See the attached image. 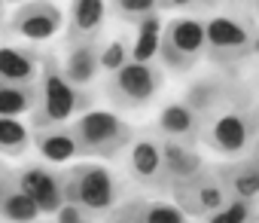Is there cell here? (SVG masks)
Returning <instances> with one entry per match:
<instances>
[{
    "instance_id": "6da1fadb",
    "label": "cell",
    "mask_w": 259,
    "mask_h": 223,
    "mask_svg": "<svg viewBox=\"0 0 259 223\" xmlns=\"http://www.w3.org/2000/svg\"><path fill=\"white\" fill-rule=\"evenodd\" d=\"M85 110H92V95L85 89H76L73 83H67V77L55 64V58H43L40 61V104L31 120L34 129L61 126V123L73 120V114H85Z\"/></svg>"
},
{
    "instance_id": "7a4b0ae2",
    "label": "cell",
    "mask_w": 259,
    "mask_h": 223,
    "mask_svg": "<svg viewBox=\"0 0 259 223\" xmlns=\"http://www.w3.org/2000/svg\"><path fill=\"white\" fill-rule=\"evenodd\" d=\"M70 135L76 141L79 156H98V159H113L132 144L135 132L122 117L110 110H85L70 126Z\"/></svg>"
},
{
    "instance_id": "3957f363",
    "label": "cell",
    "mask_w": 259,
    "mask_h": 223,
    "mask_svg": "<svg viewBox=\"0 0 259 223\" xmlns=\"http://www.w3.org/2000/svg\"><path fill=\"white\" fill-rule=\"evenodd\" d=\"M58 177H61L64 202L79 205L95 217L110 214L113 205L119 202V183H116L113 171L98 162H82V165L64 168V171H58Z\"/></svg>"
},
{
    "instance_id": "277c9868",
    "label": "cell",
    "mask_w": 259,
    "mask_h": 223,
    "mask_svg": "<svg viewBox=\"0 0 259 223\" xmlns=\"http://www.w3.org/2000/svg\"><path fill=\"white\" fill-rule=\"evenodd\" d=\"M162 89V70L153 61H128L116 73H110L107 95L122 110L147 107Z\"/></svg>"
},
{
    "instance_id": "5b68a950",
    "label": "cell",
    "mask_w": 259,
    "mask_h": 223,
    "mask_svg": "<svg viewBox=\"0 0 259 223\" xmlns=\"http://www.w3.org/2000/svg\"><path fill=\"white\" fill-rule=\"evenodd\" d=\"M201 55H204V22H201V19L180 16V19H171V22L162 28L159 58H162L168 67L186 70V67H192Z\"/></svg>"
},
{
    "instance_id": "8992f818",
    "label": "cell",
    "mask_w": 259,
    "mask_h": 223,
    "mask_svg": "<svg viewBox=\"0 0 259 223\" xmlns=\"http://www.w3.org/2000/svg\"><path fill=\"white\" fill-rule=\"evenodd\" d=\"M174 187V205L183 211V214H192V217H210L213 211H220L226 205V187L217 174L210 171H198L186 180H171Z\"/></svg>"
},
{
    "instance_id": "52a82bcc",
    "label": "cell",
    "mask_w": 259,
    "mask_h": 223,
    "mask_svg": "<svg viewBox=\"0 0 259 223\" xmlns=\"http://www.w3.org/2000/svg\"><path fill=\"white\" fill-rule=\"evenodd\" d=\"M61 25H64V16L49 0H25L10 13V22H7L10 34L22 40H34V43L52 40L61 31Z\"/></svg>"
},
{
    "instance_id": "ba28073f",
    "label": "cell",
    "mask_w": 259,
    "mask_h": 223,
    "mask_svg": "<svg viewBox=\"0 0 259 223\" xmlns=\"http://www.w3.org/2000/svg\"><path fill=\"white\" fill-rule=\"evenodd\" d=\"M250 49V31L229 19V16H213L204 22V52L217 61H232Z\"/></svg>"
},
{
    "instance_id": "9c48e42d",
    "label": "cell",
    "mask_w": 259,
    "mask_h": 223,
    "mask_svg": "<svg viewBox=\"0 0 259 223\" xmlns=\"http://www.w3.org/2000/svg\"><path fill=\"white\" fill-rule=\"evenodd\" d=\"M19 187L37 202L40 214H58V208L64 205V190H61V177L58 171H49L43 165H31L19 171Z\"/></svg>"
},
{
    "instance_id": "30bf717a",
    "label": "cell",
    "mask_w": 259,
    "mask_h": 223,
    "mask_svg": "<svg viewBox=\"0 0 259 223\" xmlns=\"http://www.w3.org/2000/svg\"><path fill=\"white\" fill-rule=\"evenodd\" d=\"M128 171L135 180L147 183V187H162L168 180L165 174V162H162V147L153 138H138L128 144Z\"/></svg>"
},
{
    "instance_id": "8fae6325",
    "label": "cell",
    "mask_w": 259,
    "mask_h": 223,
    "mask_svg": "<svg viewBox=\"0 0 259 223\" xmlns=\"http://www.w3.org/2000/svg\"><path fill=\"white\" fill-rule=\"evenodd\" d=\"M67 13V43H89L104 28L107 0H70Z\"/></svg>"
},
{
    "instance_id": "7c38bea8",
    "label": "cell",
    "mask_w": 259,
    "mask_h": 223,
    "mask_svg": "<svg viewBox=\"0 0 259 223\" xmlns=\"http://www.w3.org/2000/svg\"><path fill=\"white\" fill-rule=\"evenodd\" d=\"M98 70H101V46H98V40L67 46L64 64H61V73L67 77V83H73L76 89H85V86L95 83Z\"/></svg>"
},
{
    "instance_id": "4fadbf2b",
    "label": "cell",
    "mask_w": 259,
    "mask_h": 223,
    "mask_svg": "<svg viewBox=\"0 0 259 223\" xmlns=\"http://www.w3.org/2000/svg\"><path fill=\"white\" fill-rule=\"evenodd\" d=\"M40 55L22 46H0V83L31 86L40 77Z\"/></svg>"
},
{
    "instance_id": "5bb4252c",
    "label": "cell",
    "mask_w": 259,
    "mask_h": 223,
    "mask_svg": "<svg viewBox=\"0 0 259 223\" xmlns=\"http://www.w3.org/2000/svg\"><path fill=\"white\" fill-rule=\"evenodd\" d=\"M0 217L7 223H37L40 217L37 202L19 187V177H0Z\"/></svg>"
},
{
    "instance_id": "9a60e30c",
    "label": "cell",
    "mask_w": 259,
    "mask_h": 223,
    "mask_svg": "<svg viewBox=\"0 0 259 223\" xmlns=\"http://www.w3.org/2000/svg\"><path fill=\"white\" fill-rule=\"evenodd\" d=\"M34 144H37V150H40L43 159L58 162V165H64V162H70V159L79 156L70 129H61V126H43V129H37L34 132Z\"/></svg>"
},
{
    "instance_id": "2e32d148",
    "label": "cell",
    "mask_w": 259,
    "mask_h": 223,
    "mask_svg": "<svg viewBox=\"0 0 259 223\" xmlns=\"http://www.w3.org/2000/svg\"><path fill=\"white\" fill-rule=\"evenodd\" d=\"M159 147H162V162H165L168 180H186L201 171V156L189 144H183L177 138H165Z\"/></svg>"
},
{
    "instance_id": "e0dca14e",
    "label": "cell",
    "mask_w": 259,
    "mask_h": 223,
    "mask_svg": "<svg viewBox=\"0 0 259 223\" xmlns=\"http://www.w3.org/2000/svg\"><path fill=\"white\" fill-rule=\"evenodd\" d=\"M210 141L220 153H241L250 141V120L241 117V114H226L213 123L210 129Z\"/></svg>"
},
{
    "instance_id": "ac0fdd59",
    "label": "cell",
    "mask_w": 259,
    "mask_h": 223,
    "mask_svg": "<svg viewBox=\"0 0 259 223\" xmlns=\"http://www.w3.org/2000/svg\"><path fill=\"white\" fill-rule=\"evenodd\" d=\"M40 104V86H19V83H0V117H25L34 114Z\"/></svg>"
},
{
    "instance_id": "d6986e66",
    "label": "cell",
    "mask_w": 259,
    "mask_h": 223,
    "mask_svg": "<svg viewBox=\"0 0 259 223\" xmlns=\"http://www.w3.org/2000/svg\"><path fill=\"white\" fill-rule=\"evenodd\" d=\"M198 129V117H195V110L186 107L183 101H174L168 107H162V114H159V132L165 138H177V141H186L192 138Z\"/></svg>"
},
{
    "instance_id": "ffe728a7",
    "label": "cell",
    "mask_w": 259,
    "mask_h": 223,
    "mask_svg": "<svg viewBox=\"0 0 259 223\" xmlns=\"http://www.w3.org/2000/svg\"><path fill=\"white\" fill-rule=\"evenodd\" d=\"M162 16L153 13L144 22H138V40L132 46V61H153V55H159V40H162Z\"/></svg>"
},
{
    "instance_id": "44dd1931",
    "label": "cell",
    "mask_w": 259,
    "mask_h": 223,
    "mask_svg": "<svg viewBox=\"0 0 259 223\" xmlns=\"http://www.w3.org/2000/svg\"><path fill=\"white\" fill-rule=\"evenodd\" d=\"M34 141V132L19 117H0V153L4 156H22Z\"/></svg>"
},
{
    "instance_id": "7402d4cb",
    "label": "cell",
    "mask_w": 259,
    "mask_h": 223,
    "mask_svg": "<svg viewBox=\"0 0 259 223\" xmlns=\"http://www.w3.org/2000/svg\"><path fill=\"white\" fill-rule=\"evenodd\" d=\"M229 190L235 193V199H256L259 196V162H241L229 171Z\"/></svg>"
},
{
    "instance_id": "603a6c76",
    "label": "cell",
    "mask_w": 259,
    "mask_h": 223,
    "mask_svg": "<svg viewBox=\"0 0 259 223\" xmlns=\"http://www.w3.org/2000/svg\"><path fill=\"white\" fill-rule=\"evenodd\" d=\"M138 223H186V214L174 202H144Z\"/></svg>"
},
{
    "instance_id": "cb8c5ba5",
    "label": "cell",
    "mask_w": 259,
    "mask_h": 223,
    "mask_svg": "<svg viewBox=\"0 0 259 223\" xmlns=\"http://www.w3.org/2000/svg\"><path fill=\"white\" fill-rule=\"evenodd\" d=\"M110 4H113L116 16H119L122 22H132V25H138V22H144L147 16L159 13L162 0H110Z\"/></svg>"
},
{
    "instance_id": "d4e9b609",
    "label": "cell",
    "mask_w": 259,
    "mask_h": 223,
    "mask_svg": "<svg viewBox=\"0 0 259 223\" xmlns=\"http://www.w3.org/2000/svg\"><path fill=\"white\" fill-rule=\"evenodd\" d=\"M132 61V49H128V43L122 40V37H116V40H110L107 46H101V70H107V73H116L122 64H128Z\"/></svg>"
},
{
    "instance_id": "484cf974",
    "label": "cell",
    "mask_w": 259,
    "mask_h": 223,
    "mask_svg": "<svg viewBox=\"0 0 259 223\" xmlns=\"http://www.w3.org/2000/svg\"><path fill=\"white\" fill-rule=\"evenodd\" d=\"M220 95V89L210 83V80H201V83H195L192 89H189V95H186V107H192L195 114H201V110H207V107H213V98Z\"/></svg>"
},
{
    "instance_id": "4316f807",
    "label": "cell",
    "mask_w": 259,
    "mask_h": 223,
    "mask_svg": "<svg viewBox=\"0 0 259 223\" xmlns=\"http://www.w3.org/2000/svg\"><path fill=\"white\" fill-rule=\"evenodd\" d=\"M247 217H250V202L247 199H232L229 205L213 211L207 217V223H247Z\"/></svg>"
},
{
    "instance_id": "83f0119b",
    "label": "cell",
    "mask_w": 259,
    "mask_h": 223,
    "mask_svg": "<svg viewBox=\"0 0 259 223\" xmlns=\"http://www.w3.org/2000/svg\"><path fill=\"white\" fill-rule=\"evenodd\" d=\"M92 217H95V214H89L85 208L64 202V205L58 208V214H55V223H95Z\"/></svg>"
},
{
    "instance_id": "f1b7e54d",
    "label": "cell",
    "mask_w": 259,
    "mask_h": 223,
    "mask_svg": "<svg viewBox=\"0 0 259 223\" xmlns=\"http://www.w3.org/2000/svg\"><path fill=\"white\" fill-rule=\"evenodd\" d=\"M198 4H207V0H162V7H171V10H189Z\"/></svg>"
},
{
    "instance_id": "f546056e",
    "label": "cell",
    "mask_w": 259,
    "mask_h": 223,
    "mask_svg": "<svg viewBox=\"0 0 259 223\" xmlns=\"http://www.w3.org/2000/svg\"><path fill=\"white\" fill-rule=\"evenodd\" d=\"M4 19L7 16H4V0H0V28H4Z\"/></svg>"
},
{
    "instance_id": "4dcf8cb0",
    "label": "cell",
    "mask_w": 259,
    "mask_h": 223,
    "mask_svg": "<svg viewBox=\"0 0 259 223\" xmlns=\"http://www.w3.org/2000/svg\"><path fill=\"white\" fill-rule=\"evenodd\" d=\"M4 4H16L19 7V4H25V0H4Z\"/></svg>"
}]
</instances>
